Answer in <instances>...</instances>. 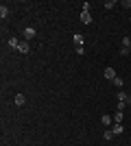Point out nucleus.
<instances>
[{
	"label": "nucleus",
	"mask_w": 131,
	"mask_h": 146,
	"mask_svg": "<svg viewBox=\"0 0 131 146\" xmlns=\"http://www.w3.org/2000/svg\"><path fill=\"white\" fill-rule=\"evenodd\" d=\"M129 55H131V46H129Z\"/></svg>",
	"instance_id": "a211bd4d"
},
{
	"label": "nucleus",
	"mask_w": 131,
	"mask_h": 146,
	"mask_svg": "<svg viewBox=\"0 0 131 146\" xmlns=\"http://www.w3.org/2000/svg\"><path fill=\"white\" fill-rule=\"evenodd\" d=\"M118 100H120V103H127V105H131V96L127 94V92H118Z\"/></svg>",
	"instance_id": "20e7f679"
},
{
	"label": "nucleus",
	"mask_w": 131,
	"mask_h": 146,
	"mask_svg": "<svg viewBox=\"0 0 131 146\" xmlns=\"http://www.w3.org/2000/svg\"><path fill=\"white\" fill-rule=\"evenodd\" d=\"M81 22H83V24H92V15H90V11H81Z\"/></svg>",
	"instance_id": "39448f33"
},
{
	"label": "nucleus",
	"mask_w": 131,
	"mask_h": 146,
	"mask_svg": "<svg viewBox=\"0 0 131 146\" xmlns=\"http://www.w3.org/2000/svg\"><path fill=\"white\" fill-rule=\"evenodd\" d=\"M112 83H114V85H116V87H122V85H125V81L120 79V76H116V79H114Z\"/></svg>",
	"instance_id": "4468645a"
},
{
	"label": "nucleus",
	"mask_w": 131,
	"mask_h": 146,
	"mask_svg": "<svg viewBox=\"0 0 131 146\" xmlns=\"http://www.w3.org/2000/svg\"><path fill=\"white\" fill-rule=\"evenodd\" d=\"M103 135H105V140H114V137H116L112 129H107V131H105V133H103Z\"/></svg>",
	"instance_id": "2eb2a0df"
},
{
	"label": "nucleus",
	"mask_w": 131,
	"mask_h": 146,
	"mask_svg": "<svg viewBox=\"0 0 131 146\" xmlns=\"http://www.w3.org/2000/svg\"><path fill=\"white\" fill-rule=\"evenodd\" d=\"M122 116H125L122 111H116V113H114V124H120V122H122Z\"/></svg>",
	"instance_id": "1a4fd4ad"
},
{
	"label": "nucleus",
	"mask_w": 131,
	"mask_h": 146,
	"mask_svg": "<svg viewBox=\"0 0 131 146\" xmlns=\"http://www.w3.org/2000/svg\"><path fill=\"white\" fill-rule=\"evenodd\" d=\"M24 103H26V96H24V94H18V96H15V105H18V107H22Z\"/></svg>",
	"instance_id": "6e6552de"
},
{
	"label": "nucleus",
	"mask_w": 131,
	"mask_h": 146,
	"mask_svg": "<svg viewBox=\"0 0 131 146\" xmlns=\"http://www.w3.org/2000/svg\"><path fill=\"white\" fill-rule=\"evenodd\" d=\"M9 46H11L13 50H18L20 48V39L18 37H9Z\"/></svg>",
	"instance_id": "423d86ee"
},
{
	"label": "nucleus",
	"mask_w": 131,
	"mask_h": 146,
	"mask_svg": "<svg viewBox=\"0 0 131 146\" xmlns=\"http://www.w3.org/2000/svg\"><path fill=\"white\" fill-rule=\"evenodd\" d=\"M29 50H31L29 42H20V48H18V52H20V55H29Z\"/></svg>",
	"instance_id": "7ed1b4c3"
},
{
	"label": "nucleus",
	"mask_w": 131,
	"mask_h": 146,
	"mask_svg": "<svg viewBox=\"0 0 131 146\" xmlns=\"http://www.w3.org/2000/svg\"><path fill=\"white\" fill-rule=\"evenodd\" d=\"M125 105H127V103H120V100H118V111H122V113H125Z\"/></svg>",
	"instance_id": "f3484780"
},
{
	"label": "nucleus",
	"mask_w": 131,
	"mask_h": 146,
	"mask_svg": "<svg viewBox=\"0 0 131 146\" xmlns=\"http://www.w3.org/2000/svg\"><path fill=\"white\" fill-rule=\"evenodd\" d=\"M7 15H9V7H5V5H2V7H0V18L5 20Z\"/></svg>",
	"instance_id": "9b49d317"
},
{
	"label": "nucleus",
	"mask_w": 131,
	"mask_h": 146,
	"mask_svg": "<svg viewBox=\"0 0 131 146\" xmlns=\"http://www.w3.org/2000/svg\"><path fill=\"white\" fill-rule=\"evenodd\" d=\"M103 7H105L107 11H109V9H114V7H116V0H107V2H105Z\"/></svg>",
	"instance_id": "ddd939ff"
},
{
	"label": "nucleus",
	"mask_w": 131,
	"mask_h": 146,
	"mask_svg": "<svg viewBox=\"0 0 131 146\" xmlns=\"http://www.w3.org/2000/svg\"><path fill=\"white\" fill-rule=\"evenodd\" d=\"M129 46H131V39L125 37V39H122V48H129Z\"/></svg>",
	"instance_id": "dca6fc26"
},
{
	"label": "nucleus",
	"mask_w": 131,
	"mask_h": 146,
	"mask_svg": "<svg viewBox=\"0 0 131 146\" xmlns=\"http://www.w3.org/2000/svg\"><path fill=\"white\" fill-rule=\"evenodd\" d=\"M112 131H114V135H122L125 127H122V124H114V127H112Z\"/></svg>",
	"instance_id": "0eeeda50"
},
{
	"label": "nucleus",
	"mask_w": 131,
	"mask_h": 146,
	"mask_svg": "<svg viewBox=\"0 0 131 146\" xmlns=\"http://www.w3.org/2000/svg\"><path fill=\"white\" fill-rule=\"evenodd\" d=\"M22 35H24V42H31V39H35V35H37V31L33 29V26H26Z\"/></svg>",
	"instance_id": "f257e3e1"
},
{
	"label": "nucleus",
	"mask_w": 131,
	"mask_h": 146,
	"mask_svg": "<svg viewBox=\"0 0 131 146\" xmlns=\"http://www.w3.org/2000/svg\"><path fill=\"white\" fill-rule=\"evenodd\" d=\"M100 122H103L105 127H109V124L114 122V118H109V116H103V118H100Z\"/></svg>",
	"instance_id": "f8f14e48"
},
{
	"label": "nucleus",
	"mask_w": 131,
	"mask_h": 146,
	"mask_svg": "<svg viewBox=\"0 0 131 146\" xmlns=\"http://www.w3.org/2000/svg\"><path fill=\"white\" fill-rule=\"evenodd\" d=\"M103 76H105L107 81H114V79H116V70H114V68H105Z\"/></svg>",
	"instance_id": "f03ea898"
},
{
	"label": "nucleus",
	"mask_w": 131,
	"mask_h": 146,
	"mask_svg": "<svg viewBox=\"0 0 131 146\" xmlns=\"http://www.w3.org/2000/svg\"><path fill=\"white\" fill-rule=\"evenodd\" d=\"M83 42H85V37H83L81 33H76V35H74V44H76V46H83Z\"/></svg>",
	"instance_id": "9d476101"
}]
</instances>
